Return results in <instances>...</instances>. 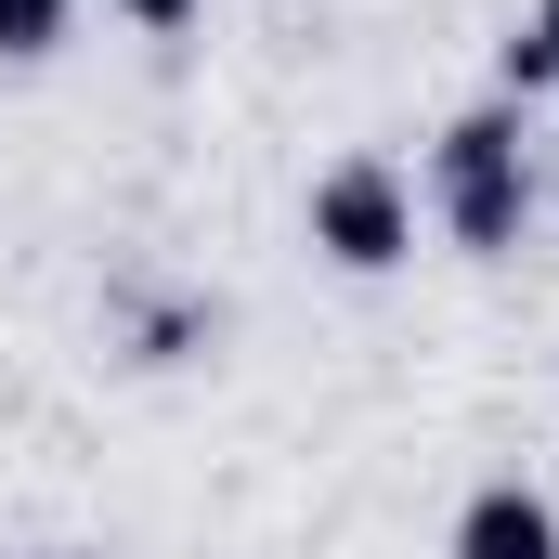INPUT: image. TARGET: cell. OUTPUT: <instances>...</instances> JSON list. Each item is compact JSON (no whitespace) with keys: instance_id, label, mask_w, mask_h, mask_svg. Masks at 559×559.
<instances>
[{"instance_id":"obj_1","label":"cell","mask_w":559,"mask_h":559,"mask_svg":"<svg viewBox=\"0 0 559 559\" xmlns=\"http://www.w3.org/2000/svg\"><path fill=\"white\" fill-rule=\"evenodd\" d=\"M534 195H547V182H534V156H521V105H468L455 131L429 143V222H442L455 248H481V261L521 248V235H534Z\"/></svg>"},{"instance_id":"obj_2","label":"cell","mask_w":559,"mask_h":559,"mask_svg":"<svg viewBox=\"0 0 559 559\" xmlns=\"http://www.w3.org/2000/svg\"><path fill=\"white\" fill-rule=\"evenodd\" d=\"M299 235H312L338 274H404V261H417V182H404L391 156H338V169H312Z\"/></svg>"},{"instance_id":"obj_3","label":"cell","mask_w":559,"mask_h":559,"mask_svg":"<svg viewBox=\"0 0 559 559\" xmlns=\"http://www.w3.org/2000/svg\"><path fill=\"white\" fill-rule=\"evenodd\" d=\"M442 559H559V508L534 495V481H481V495L455 508Z\"/></svg>"},{"instance_id":"obj_4","label":"cell","mask_w":559,"mask_h":559,"mask_svg":"<svg viewBox=\"0 0 559 559\" xmlns=\"http://www.w3.org/2000/svg\"><path fill=\"white\" fill-rule=\"evenodd\" d=\"M79 26V0H0V66H52Z\"/></svg>"},{"instance_id":"obj_5","label":"cell","mask_w":559,"mask_h":559,"mask_svg":"<svg viewBox=\"0 0 559 559\" xmlns=\"http://www.w3.org/2000/svg\"><path fill=\"white\" fill-rule=\"evenodd\" d=\"M118 13H131V26H156V39H169V26H195L209 0H118Z\"/></svg>"},{"instance_id":"obj_6","label":"cell","mask_w":559,"mask_h":559,"mask_svg":"<svg viewBox=\"0 0 559 559\" xmlns=\"http://www.w3.org/2000/svg\"><path fill=\"white\" fill-rule=\"evenodd\" d=\"M521 26H534V52H547V79H559V0H534Z\"/></svg>"},{"instance_id":"obj_7","label":"cell","mask_w":559,"mask_h":559,"mask_svg":"<svg viewBox=\"0 0 559 559\" xmlns=\"http://www.w3.org/2000/svg\"><path fill=\"white\" fill-rule=\"evenodd\" d=\"M547 195H559V143H547Z\"/></svg>"},{"instance_id":"obj_8","label":"cell","mask_w":559,"mask_h":559,"mask_svg":"<svg viewBox=\"0 0 559 559\" xmlns=\"http://www.w3.org/2000/svg\"><path fill=\"white\" fill-rule=\"evenodd\" d=\"M26 559H66V547H26Z\"/></svg>"}]
</instances>
